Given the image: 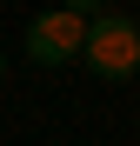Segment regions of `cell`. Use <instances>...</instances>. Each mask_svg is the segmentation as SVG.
<instances>
[{"label":"cell","instance_id":"obj_1","mask_svg":"<svg viewBox=\"0 0 140 146\" xmlns=\"http://www.w3.org/2000/svg\"><path fill=\"white\" fill-rule=\"evenodd\" d=\"M80 60L100 73L107 86H120V80H133L140 73V20L133 13H93L87 20V40H80Z\"/></svg>","mask_w":140,"mask_h":146},{"label":"cell","instance_id":"obj_2","mask_svg":"<svg viewBox=\"0 0 140 146\" xmlns=\"http://www.w3.org/2000/svg\"><path fill=\"white\" fill-rule=\"evenodd\" d=\"M80 40H87V20L80 13H67V7H47L27 20V33H20V46H27V60L33 66H67V60H80Z\"/></svg>","mask_w":140,"mask_h":146},{"label":"cell","instance_id":"obj_3","mask_svg":"<svg viewBox=\"0 0 140 146\" xmlns=\"http://www.w3.org/2000/svg\"><path fill=\"white\" fill-rule=\"evenodd\" d=\"M54 7H67V13H80V20H93V13H107L113 0H54Z\"/></svg>","mask_w":140,"mask_h":146},{"label":"cell","instance_id":"obj_4","mask_svg":"<svg viewBox=\"0 0 140 146\" xmlns=\"http://www.w3.org/2000/svg\"><path fill=\"white\" fill-rule=\"evenodd\" d=\"M0 80H7V53H0Z\"/></svg>","mask_w":140,"mask_h":146}]
</instances>
